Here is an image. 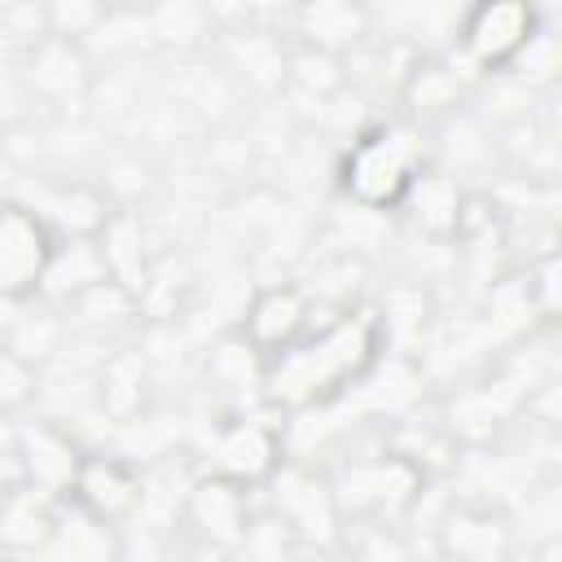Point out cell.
I'll use <instances>...</instances> for the list:
<instances>
[{
    "mask_svg": "<svg viewBox=\"0 0 562 562\" xmlns=\"http://www.w3.org/2000/svg\"><path fill=\"white\" fill-rule=\"evenodd\" d=\"M22 483H26V474H22V461H18L13 443H9V448H0V505H4Z\"/></svg>",
    "mask_w": 562,
    "mask_h": 562,
    "instance_id": "29",
    "label": "cell"
},
{
    "mask_svg": "<svg viewBox=\"0 0 562 562\" xmlns=\"http://www.w3.org/2000/svg\"><path fill=\"white\" fill-rule=\"evenodd\" d=\"M66 496L75 505H83L92 518H101L110 527H123L145 505V474H140L136 461H127L119 452H88L83 448Z\"/></svg>",
    "mask_w": 562,
    "mask_h": 562,
    "instance_id": "9",
    "label": "cell"
},
{
    "mask_svg": "<svg viewBox=\"0 0 562 562\" xmlns=\"http://www.w3.org/2000/svg\"><path fill=\"white\" fill-rule=\"evenodd\" d=\"M263 487H268V509L277 518H285V527L294 531L299 549L303 544H329V540H338L342 518H338V505H334L329 474H316L307 465L281 461L263 479Z\"/></svg>",
    "mask_w": 562,
    "mask_h": 562,
    "instance_id": "7",
    "label": "cell"
},
{
    "mask_svg": "<svg viewBox=\"0 0 562 562\" xmlns=\"http://www.w3.org/2000/svg\"><path fill=\"white\" fill-rule=\"evenodd\" d=\"M57 237H97L105 228V220L114 215V198L105 184H92V180H75V184H61L44 198V206H35Z\"/></svg>",
    "mask_w": 562,
    "mask_h": 562,
    "instance_id": "19",
    "label": "cell"
},
{
    "mask_svg": "<svg viewBox=\"0 0 562 562\" xmlns=\"http://www.w3.org/2000/svg\"><path fill=\"white\" fill-rule=\"evenodd\" d=\"M250 483H237L220 470H202L180 505V522L189 527V536H198L202 544L220 549V553H237L246 544L255 505H250Z\"/></svg>",
    "mask_w": 562,
    "mask_h": 562,
    "instance_id": "6",
    "label": "cell"
},
{
    "mask_svg": "<svg viewBox=\"0 0 562 562\" xmlns=\"http://www.w3.org/2000/svg\"><path fill=\"white\" fill-rule=\"evenodd\" d=\"M426 167L422 127L408 119L364 127L338 158V189L360 211H400L413 176Z\"/></svg>",
    "mask_w": 562,
    "mask_h": 562,
    "instance_id": "2",
    "label": "cell"
},
{
    "mask_svg": "<svg viewBox=\"0 0 562 562\" xmlns=\"http://www.w3.org/2000/svg\"><path fill=\"white\" fill-rule=\"evenodd\" d=\"M470 70L457 57H413L408 70L400 75V105L404 119L417 127H430L448 114L461 110L465 92H470Z\"/></svg>",
    "mask_w": 562,
    "mask_h": 562,
    "instance_id": "13",
    "label": "cell"
},
{
    "mask_svg": "<svg viewBox=\"0 0 562 562\" xmlns=\"http://www.w3.org/2000/svg\"><path fill=\"white\" fill-rule=\"evenodd\" d=\"M101 277H110V272H105L97 237H57V250L48 259L44 285H40V299H48L53 307H66L75 294H83Z\"/></svg>",
    "mask_w": 562,
    "mask_h": 562,
    "instance_id": "21",
    "label": "cell"
},
{
    "mask_svg": "<svg viewBox=\"0 0 562 562\" xmlns=\"http://www.w3.org/2000/svg\"><path fill=\"white\" fill-rule=\"evenodd\" d=\"M97 246H101V259H105V272L114 281H123L132 294H145L149 290V255H145V228H140V215L127 211V206H114V215L105 220V228L97 233Z\"/></svg>",
    "mask_w": 562,
    "mask_h": 562,
    "instance_id": "20",
    "label": "cell"
},
{
    "mask_svg": "<svg viewBox=\"0 0 562 562\" xmlns=\"http://www.w3.org/2000/svg\"><path fill=\"white\" fill-rule=\"evenodd\" d=\"M92 79H97V61L83 40L44 31L35 44L22 48V83L44 105L61 110V105L83 101L92 92Z\"/></svg>",
    "mask_w": 562,
    "mask_h": 562,
    "instance_id": "8",
    "label": "cell"
},
{
    "mask_svg": "<svg viewBox=\"0 0 562 562\" xmlns=\"http://www.w3.org/2000/svg\"><path fill=\"white\" fill-rule=\"evenodd\" d=\"M400 211H404L426 237H439V241H443V237H457V228H461L465 189H461V180H457L452 171L426 162V167L413 176V184H408Z\"/></svg>",
    "mask_w": 562,
    "mask_h": 562,
    "instance_id": "15",
    "label": "cell"
},
{
    "mask_svg": "<svg viewBox=\"0 0 562 562\" xmlns=\"http://www.w3.org/2000/svg\"><path fill=\"white\" fill-rule=\"evenodd\" d=\"M61 316H66V325H79L88 334H114V329H123V325H132L140 316V294H132L114 277H101L97 285L75 294L61 307Z\"/></svg>",
    "mask_w": 562,
    "mask_h": 562,
    "instance_id": "22",
    "label": "cell"
},
{
    "mask_svg": "<svg viewBox=\"0 0 562 562\" xmlns=\"http://www.w3.org/2000/svg\"><path fill=\"white\" fill-rule=\"evenodd\" d=\"M119 527L92 518L83 505H75L70 496L57 501V527H53V540L44 553H70V558H105V553H119V544L110 540Z\"/></svg>",
    "mask_w": 562,
    "mask_h": 562,
    "instance_id": "23",
    "label": "cell"
},
{
    "mask_svg": "<svg viewBox=\"0 0 562 562\" xmlns=\"http://www.w3.org/2000/svg\"><path fill=\"white\" fill-rule=\"evenodd\" d=\"M544 31L536 0H470L457 26V61L470 75L509 70Z\"/></svg>",
    "mask_w": 562,
    "mask_h": 562,
    "instance_id": "4",
    "label": "cell"
},
{
    "mask_svg": "<svg viewBox=\"0 0 562 562\" xmlns=\"http://www.w3.org/2000/svg\"><path fill=\"white\" fill-rule=\"evenodd\" d=\"M57 501L61 496L22 483L0 505V553H44L57 527Z\"/></svg>",
    "mask_w": 562,
    "mask_h": 562,
    "instance_id": "16",
    "label": "cell"
},
{
    "mask_svg": "<svg viewBox=\"0 0 562 562\" xmlns=\"http://www.w3.org/2000/svg\"><path fill=\"white\" fill-rule=\"evenodd\" d=\"M334 505L342 527H391L408 509H417L426 487V465L413 452H378L347 461L329 474Z\"/></svg>",
    "mask_w": 562,
    "mask_h": 562,
    "instance_id": "3",
    "label": "cell"
},
{
    "mask_svg": "<svg viewBox=\"0 0 562 562\" xmlns=\"http://www.w3.org/2000/svg\"><path fill=\"white\" fill-rule=\"evenodd\" d=\"M312 325V294L294 281H272L259 285L237 321V334L246 338V347L259 360H272L277 351H285L303 329Z\"/></svg>",
    "mask_w": 562,
    "mask_h": 562,
    "instance_id": "10",
    "label": "cell"
},
{
    "mask_svg": "<svg viewBox=\"0 0 562 562\" xmlns=\"http://www.w3.org/2000/svg\"><path fill=\"white\" fill-rule=\"evenodd\" d=\"M136 18H140L149 44L176 48V53L202 48L215 31V13L206 0H145V9H136Z\"/></svg>",
    "mask_w": 562,
    "mask_h": 562,
    "instance_id": "18",
    "label": "cell"
},
{
    "mask_svg": "<svg viewBox=\"0 0 562 562\" xmlns=\"http://www.w3.org/2000/svg\"><path fill=\"white\" fill-rule=\"evenodd\" d=\"M281 79H290L294 88H303L316 101H329L342 83H347V57L307 48V44H290L285 61H281Z\"/></svg>",
    "mask_w": 562,
    "mask_h": 562,
    "instance_id": "24",
    "label": "cell"
},
{
    "mask_svg": "<svg viewBox=\"0 0 562 562\" xmlns=\"http://www.w3.org/2000/svg\"><path fill=\"white\" fill-rule=\"evenodd\" d=\"M101 408L119 422H127L140 404H145V364L132 356V351H114L105 364H101Z\"/></svg>",
    "mask_w": 562,
    "mask_h": 562,
    "instance_id": "25",
    "label": "cell"
},
{
    "mask_svg": "<svg viewBox=\"0 0 562 562\" xmlns=\"http://www.w3.org/2000/svg\"><path fill=\"white\" fill-rule=\"evenodd\" d=\"M40 9L53 35H70L83 44L110 22V0H40Z\"/></svg>",
    "mask_w": 562,
    "mask_h": 562,
    "instance_id": "26",
    "label": "cell"
},
{
    "mask_svg": "<svg viewBox=\"0 0 562 562\" xmlns=\"http://www.w3.org/2000/svg\"><path fill=\"white\" fill-rule=\"evenodd\" d=\"M386 347V316L378 307H342L321 329L316 321L272 360H263L259 386L277 413H307L356 386Z\"/></svg>",
    "mask_w": 562,
    "mask_h": 562,
    "instance_id": "1",
    "label": "cell"
},
{
    "mask_svg": "<svg viewBox=\"0 0 562 562\" xmlns=\"http://www.w3.org/2000/svg\"><path fill=\"white\" fill-rule=\"evenodd\" d=\"M61 329H66V321H61V316H35V325L26 321L22 329H13V334H9V342H13L26 360L44 364V360L61 347Z\"/></svg>",
    "mask_w": 562,
    "mask_h": 562,
    "instance_id": "28",
    "label": "cell"
},
{
    "mask_svg": "<svg viewBox=\"0 0 562 562\" xmlns=\"http://www.w3.org/2000/svg\"><path fill=\"white\" fill-rule=\"evenodd\" d=\"M57 250L53 224L26 202H0V299H40L48 259Z\"/></svg>",
    "mask_w": 562,
    "mask_h": 562,
    "instance_id": "5",
    "label": "cell"
},
{
    "mask_svg": "<svg viewBox=\"0 0 562 562\" xmlns=\"http://www.w3.org/2000/svg\"><path fill=\"white\" fill-rule=\"evenodd\" d=\"M290 35L294 44L351 57L373 35V9L369 0H294Z\"/></svg>",
    "mask_w": 562,
    "mask_h": 562,
    "instance_id": "12",
    "label": "cell"
},
{
    "mask_svg": "<svg viewBox=\"0 0 562 562\" xmlns=\"http://www.w3.org/2000/svg\"><path fill=\"white\" fill-rule=\"evenodd\" d=\"M285 461V448H281V426L268 422V417H233L215 430L211 439V465L206 470H220L237 483H250V487H263V479Z\"/></svg>",
    "mask_w": 562,
    "mask_h": 562,
    "instance_id": "11",
    "label": "cell"
},
{
    "mask_svg": "<svg viewBox=\"0 0 562 562\" xmlns=\"http://www.w3.org/2000/svg\"><path fill=\"white\" fill-rule=\"evenodd\" d=\"M40 395V364L0 338V413H22Z\"/></svg>",
    "mask_w": 562,
    "mask_h": 562,
    "instance_id": "27",
    "label": "cell"
},
{
    "mask_svg": "<svg viewBox=\"0 0 562 562\" xmlns=\"http://www.w3.org/2000/svg\"><path fill=\"white\" fill-rule=\"evenodd\" d=\"M439 544L452 558H470V562H492L505 558L514 549V531L501 514L479 509V505H457L448 509V518L439 522Z\"/></svg>",
    "mask_w": 562,
    "mask_h": 562,
    "instance_id": "17",
    "label": "cell"
},
{
    "mask_svg": "<svg viewBox=\"0 0 562 562\" xmlns=\"http://www.w3.org/2000/svg\"><path fill=\"white\" fill-rule=\"evenodd\" d=\"M13 452L22 461V474L31 487L40 492H53V496H66L70 492V479L79 470V439L70 430H61L57 422H22L13 430Z\"/></svg>",
    "mask_w": 562,
    "mask_h": 562,
    "instance_id": "14",
    "label": "cell"
}]
</instances>
